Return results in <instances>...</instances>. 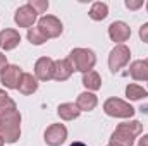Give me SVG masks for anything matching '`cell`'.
Listing matches in <instances>:
<instances>
[{"label": "cell", "instance_id": "obj_1", "mask_svg": "<svg viewBox=\"0 0 148 146\" xmlns=\"http://www.w3.org/2000/svg\"><path fill=\"white\" fill-rule=\"evenodd\" d=\"M141 131H143V124L138 122V120L122 122L112 132L109 146H133L136 136H140Z\"/></svg>", "mask_w": 148, "mask_h": 146}, {"label": "cell", "instance_id": "obj_2", "mask_svg": "<svg viewBox=\"0 0 148 146\" xmlns=\"http://www.w3.org/2000/svg\"><path fill=\"white\" fill-rule=\"evenodd\" d=\"M21 138V113L17 110L0 117V139L3 143H16Z\"/></svg>", "mask_w": 148, "mask_h": 146}, {"label": "cell", "instance_id": "obj_3", "mask_svg": "<svg viewBox=\"0 0 148 146\" xmlns=\"http://www.w3.org/2000/svg\"><path fill=\"white\" fill-rule=\"evenodd\" d=\"M69 60L73 64L74 71H79L84 74L93 71V67L97 64V55L90 48H74L69 53Z\"/></svg>", "mask_w": 148, "mask_h": 146}, {"label": "cell", "instance_id": "obj_4", "mask_svg": "<svg viewBox=\"0 0 148 146\" xmlns=\"http://www.w3.org/2000/svg\"><path fill=\"white\" fill-rule=\"evenodd\" d=\"M103 112L107 115H110V117H117V119H131L136 110L133 108L127 102H124V100L109 98L103 103Z\"/></svg>", "mask_w": 148, "mask_h": 146}, {"label": "cell", "instance_id": "obj_5", "mask_svg": "<svg viewBox=\"0 0 148 146\" xmlns=\"http://www.w3.org/2000/svg\"><path fill=\"white\" fill-rule=\"evenodd\" d=\"M129 57H131V52L126 45H117L114 46L109 55V67H110L112 72H119L127 62H129Z\"/></svg>", "mask_w": 148, "mask_h": 146}, {"label": "cell", "instance_id": "obj_6", "mask_svg": "<svg viewBox=\"0 0 148 146\" xmlns=\"http://www.w3.org/2000/svg\"><path fill=\"white\" fill-rule=\"evenodd\" d=\"M38 28L47 38H57L62 33V23L55 16H43V17H40Z\"/></svg>", "mask_w": 148, "mask_h": 146}, {"label": "cell", "instance_id": "obj_7", "mask_svg": "<svg viewBox=\"0 0 148 146\" xmlns=\"http://www.w3.org/2000/svg\"><path fill=\"white\" fill-rule=\"evenodd\" d=\"M21 77H23V71H21L19 65H14V64L9 65L7 64L3 67V71L0 72V83L9 89H17Z\"/></svg>", "mask_w": 148, "mask_h": 146}, {"label": "cell", "instance_id": "obj_8", "mask_svg": "<svg viewBox=\"0 0 148 146\" xmlns=\"http://www.w3.org/2000/svg\"><path fill=\"white\" fill-rule=\"evenodd\" d=\"M36 17H38V12L29 5V3H26V5H21V7L16 10L14 21H16V24H17L19 28H28V29H31V26L36 23Z\"/></svg>", "mask_w": 148, "mask_h": 146}, {"label": "cell", "instance_id": "obj_9", "mask_svg": "<svg viewBox=\"0 0 148 146\" xmlns=\"http://www.w3.org/2000/svg\"><path fill=\"white\" fill-rule=\"evenodd\" d=\"M67 139V129L64 124H52L45 131V143L48 146H60Z\"/></svg>", "mask_w": 148, "mask_h": 146}, {"label": "cell", "instance_id": "obj_10", "mask_svg": "<svg viewBox=\"0 0 148 146\" xmlns=\"http://www.w3.org/2000/svg\"><path fill=\"white\" fill-rule=\"evenodd\" d=\"M53 62L50 57H41L35 64V77L40 81H50L53 79Z\"/></svg>", "mask_w": 148, "mask_h": 146}, {"label": "cell", "instance_id": "obj_11", "mask_svg": "<svg viewBox=\"0 0 148 146\" xmlns=\"http://www.w3.org/2000/svg\"><path fill=\"white\" fill-rule=\"evenodd\" d=\"M109 36H110L112 41L122 45V41L129 40V36H131V28L122 21H114L109 26Z\"/></svg>", "mask_w": 148, "mask_h": 146}, {"label": "cell", "instance_id": "obj_12", "mask_svg": "<svg viewBox=\"0 0 148 146\" xmlns=\"http://www.w3.org/2000/svg\"><path fill=\"white\" fill-rule=\"evenodd\" d=\"M74 72V67L69 59H59L53 62V79L55 81H66Z\"/></svg>", "mask_w": 148, "mask_h": 146}, {"label": "cell", "instance_id": "obj_13", "mask_svg": "<svg viewBox=\"0 0 148 146\" xmlns=\"http://www.w3.org/2000/svg\"><path fill=\"white\" fill-rule=\"evenodd\" d=\"M21 41V35L16 29H3L0 31V46L3 50H14Z\"/></svg>", "mask_w": 148, "mask_h": 146}, {"label": "cell", "instance_id": "obj_14", "mask_svg": "<svg viewBox=\"0 0 148 146\" xmlns=\"http://www.w3.org/2000/svg\"><path fill=\"white\" fill-rule=\"evenodd\" d=\"M97 105H98V98L93 93H90V91L81 93L77 96V100H76V107L81 110V112H91Z\"/></svg>", "mask_w": 148, "mask_h": 146}, {"label": "cell", "instance_id": "obj_15", "mask_svg": "<svg viewBox=\"0 0 148 146\" xmlns=\"http://www.w3.org/2000/svg\"><path fill=\"white\" fill-rule=\"evenodd\" d=\"M19 93L23 95H33L35 91L38 89V81L33 74H28V72H23V77L19 81V86H17Z\"/></svg>", "mask_w": 148, "mask_h": 146}, {"label": "cell", "instance_id": "obj_16", "mask_svg": "<svg viewBox=\"0 0 148 146\" xmlns=\"http://www.w3.org/2000/svg\"><path fill=\"white\" fill-rule=\"evenodd\" d=\"M129 74L136 81H148V60H134L129 67Z\"/></svg>", "mask_w": 148, "mask_h": 146}, {"label": "cell", "instance_id": "obj_17", "mask_svg": "<svg viewBox=\"0 0 148 146\" xmlns=\"http://www.w3.org/2000/svg\"><path fill=\"white\" fill-rule=\"evenodd\" d=\"M83 84L86 89L90 91H97L102 88V77L97 71H90V72H84L83 74Z\"/></svg>", "mask_w": 148, "mask_h": 146}, {"label": "cell", "instance_id": "obj_18", "mask_svg": "<svg viewBox=\"0 0 148 146\" xmlns=\"http://www.w3.org/2000/svg\"><path fill=\"white\" fill-rule=\"evenodd\" d=\"M57 113H59V117L64 119V120H74V119L79 117L81 110L76 107V103H62V105H59Z\"/></svg>", "mask_w": 148, "mask_h": 146}, {"label": "cell", "instance_id": "obj_19", "mask_svg": "<svg viewBox=\"0 0 148 146\" xmlns=\"http://www.w3.org/2000/svg\"><path fill=\"white\" fill-rule=\"evenodd\" d=\"M93 21H103L107 16H109V5L103 3V2H95L90 9V14H88Z\"/></svg>", "mask_w": 148, "mask_h": 146}, {"label": "cell", "instance_id": "obj_20", "mask_svg": "<svg viewBox=\"0 0 148 146\" xmlns=\"http://www.w3.org/2000/svg\"><path fill=\"white\" fill-rule=\"evenodd\" d=\"M126 96L129 100H143L148 96V91L140 84H127L126 86Z\"/></svg>", "mask_w": 148, "mask_h": 146}, {"label": "cell", "instance_id": "obj_21", "mask_svg": "<svg viewBox=\"0 0 148 146\" xmlns=\"http://www.w3.org/2000/svg\"><path fill=\"white\" fill-rule=\"evenodd\" d=\"M14 110H17L16 108V102L3 89H0V117L9 113V112H14Z\"/></svg>", "mask_w": 148, "mask_h": 146}, {"label": "cell", "instance_id": "obj_22", "mask_svg": "<svg viewBox=\"0 0 148 146\" xmlns=\"http://www.w3.org/2000/svg\"><path fill=\"white\" fill-rule=\"evenodd\" d=\"M28 40H29V43L31 45H43L48 38L45 36L41 31H40V28H31V29H28Z\"/></svg>", "mask_w": 148, "mask_h": 146}, {"label": "cell", "instance_id": "obj_23", "mask_svg": "<svg viewBox=\"0 0 148 146\" xmlns=\"http://www.w3.org/2000/svg\"><path fill=\"white\" fill-rule=\"evenodd\" d=\"M28 3L36 10L38 14H43V12H47V9H48V2H47V0H29Z\"/></svg>", "mask_w": 148, "mask_h": 146}, {"label": "cell", "instance_id": "obj_24", "mask_svg": "<svg viewBox=\"0 0 148 146\" xmlns=\"http://www.w3.org/2000/svg\"><path fill=\"white\" fill-rule=\"evenodd\" d=\"M143 5V0H126V7L129 10H136Z\"/></svg>", "mask_w": 148, "mask_h": 146}, {"label": "cell", "instance_id": "obj_25", "mask_svg": "<svg viewBox=\"0 0 148 146\" xmlns=\"http://www.w3.org/2000/svg\"><path fill=\"white\" fill-rule=\"evenodd\" d=\"M140 38H141L145 43H148V23H145V24L140 28Z\"/></svg>", "mask_w": 148, "mask_h": 146}, {"label": "cell", "instance_id": "obj_26", "mask_svg": "<svg viewBox=\"0 0 148 146\" xmlns=\"http://www.w3.org/2000/svg\"><path fill=\"white\" fill-rule=\"evenodd\" d=\"M5 65H7V57L0 52V72L3 71V67H5Z\"/></svg>", "mask_w": 148, "mask_h": 146}, {"label": "cell", "instance_id": "obj_27", "mask_svg": "<svg viewBox=\"0 0 148 146\" xmlns=\"http://www.w3.org/2000/svg\"><path fill=\"white\" fill-rule=\"evenodd\" d=\"M138 146H148V134H145V136L138 141Z\"/></svg>", "mask_w": 148, "mask_h": 146}, {"label": "cell", "instance_id": "obj_28", "mask_svg": "<svg viewBox=\"0 0 148 146\" xmlns=\"http://www.w3.org/2000/svg\"><path fill=\"white\" fill-rule=\"evenodd\" d=\"M69 146H88V145H84V143H81V141H74L73 145H69Z\"/></svg>", "mask_w": 148, "mask_h": 146}, {"label": "cell", "instance_id": "obj_29", "mask_svg": "<svg viewBox=\"0 0 148 146\" xmlns=\"http://www.w3.org/2000/svg\"><path fill=\"white\" fill-rule=\"evenodd\" d=\"M0 146H3V141H2V139H0Z\"/></svg>", "mask_w": 148, "mask_h": 146}, {"label": "cell", "instance_id": "obj_30", "mask_svg": "<svg viewBox=\"0 0 148 146\" xmlns=\"http://www.w3.org/2000/svg\"><path fill=\"white\" fill-rule=\"evenodd\" d=\"M147 10H148V2H147Z\"/></svg>", "mask_w": 148, "mask_h": 146}]
</instances>
